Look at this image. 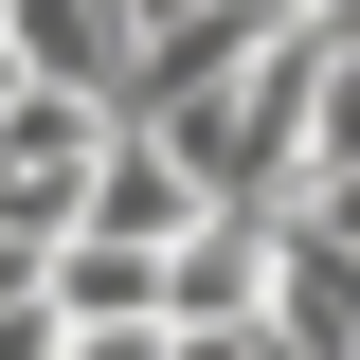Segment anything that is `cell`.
I'll use <instances>...</instances> for the list:
<instances>
[{
  "instance_id": "1",
  "label": "cell",
  "mask_w": 360,
  "mask_h": 360,
  "mask_svg": "<svg viewBox=\"0 0 360 360\" xmlns=\"http://www.w3.org/2000/svg\"><path fill=\"white\" fill-rule=\"evenodd\" d=\"M54 307H72V324H162V252H127V234H54Z\"/></svg>"
}]
</instances>
